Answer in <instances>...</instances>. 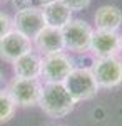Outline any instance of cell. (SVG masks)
Here are the masks:
<instances>
[{"instance_id": "1", "label": "cell", "mask_w": 122, "mask_h": 126, "mask_svg": "<svg viewBox=\"0 0 122 126\" xmlns=\"http://www.w3.org/2000/svg\"><path fill=\"white\" fill-rule=\"evenodd\" d=\"M38 106L50 118H64L70 114L75 103L62 82H45L42 86Z\"/></svg>"}, {"instance_id": "2", "label": "cell", "mask_w": 122, "mask_h": 126, "mask_svg": "<svg viewBox=\"0 0 122 126\" xmlns=\"http://www.w3.org/2000/svg\"><path fill=\"white\" fill-rule=\"evenodd\" d=\"M62 84L70 94V97L74 99V103H80L94 97L100 89L99 84L95 82L92 71L87 67H74Z\"/></svg>"}, {"instance_id": "3", "label": "cell", "mask_w": 122, "mask_h": 126, "mask_svg": "<svg viewBox=\"0 0 122 126\" xmlns=\"http://www.w3.org/2000/svg\"><path fill=\"white\" fill-rule=\"evenodd\" d=\"M94 29L80 19H72L65 27L62 29V37H64V46L70 52H89L90 50V40H92Z\"/></svg>"}, {"instance_id": "4", "label": "cell", "mask_w": 122, "mask_h": 126, "mask_svg": "<svg viewBox=\"0 0 122 126\" xmlns=\"http://www.w3.org/2000/svg\"><path fill=\"white\" fill-rule=\"evenodd\" d=\"M92 74L99 87L112 89L122 84V59L121 57H107L95 59L92 64Z\"/></svg>"}, {"instance_id": "5", "label": "cell", "mask_w": 122, "mask_h": 126, "mask_svg": "<svg viewBox=\"0 0 122 126\" xmlns=\"http://www.w3.org/2000/svg\"><path fill=\"white\" fill-rule=\"evenodd\" d=\"M9 94L13 99L15 106L20 108H30L38 104L42 84L38 79H22L13 78L9 84Z\"/></svg>"}, {"instance_id": "6", "label": "cell", "mask_w": 122, "mask_h": 126, "mask_svg": "<svg viewBox=\"0 0 122 126\" xmlns=\"http://www.w3.org/2000/svg\"><path fill=\"white\" fill-rule=\"evenodd\" d=\"M74 62L65 52L49 54L42 57V71L40 76L45 82H64L65 78L72 72Z\"/></svg>"}, {"instance_id": "7", "label": "cell", "mask_w": 122, "mask_h": 126, "mask_svg": "<svg viewBox=\"0 0 122 126\" xmlns=\"http://www.w3.org/2000/svg\"><path fill=\"white\" fill-rule=\"evenodd\" d=\"M30 50H34V42L17 30H12L0 39V59L5 62H15Z\"/></svg>"}, {"instance_id": "8", "label": "cell", "mask_w": 122, "mask_h": 126, "mask_svg": "<svg viewBox=\"0 0 122 126\" xmlns=\"http://www.w3.org/2000/svg\"><path fill=\"white\" fill-rule=\"evenodd\" d=\"M90 52L95 59L117 57L121 54V35L109 30H94L90 40Z\"/></svg>"}, {"instance_id": "9", "label": "cell", "mask_w": 122, "mask_h": 126, "mask_svg": "<svg viewBox=\"0 0 122 126\" xmlns=\"http://www.w3.org/2000/svg\"><path fill=\"white\" fill-rule=\"evenodd\" d=\"M12 22H13V30L24 34L30 40L45 27L42 12L37 7H25V9L19 10L15 14V17L12 19Z\"/></svg>"}, {"instance_id": "10", "label": "cell", "mask_w": 122, "mask_h": 126, "mask_svg": "<svg viewBox=\"0 0 122 126\" xmlns=\"http://www.w3.org/2000/svg\"><path fill=\"white\" fill-rule=\"evenodd\" d=\"M40 12L44 17V24L47 27L62 30L72 20V10L65 3H62L60 0H49L47 3L42 5Z\"/></svg>"}, {"instance_id": "11", "label": "cell", "mask_w": 122, "mask_h": 126, "mask_svg": "<svg viewBox=\"0 0 122 126\" xmlns=\"http://www.w3.org/2000/svg\"><path fill=\"white\" fill-rule=\"evenodd\" d=\"M32 42L45 56H49V54H57V52H64L65 50L62 30L54 29V27H47V25L32 39Z\"/></svg>"}, {"instance_id": "12", "label": "cell", "mask_w": 122, "mask_h": 126, "mask_svg": "<svg viewBox=\"0 0 122 126\" xmlns=\"http://www.w3.org/2000/svg\"><path fill=\"white\" fill-rule=\"evenodd\" d=\"M13 64V74L15 78L22 79H38L40 78V71H42V57L37 52L30 50L27 54H24L19 57Z\"/></svg>"}, {"instance_id": "13", "label": "cell", "mask_w": 122, "mask_h": 126, "mask_svg": "<svg viewBox=\"0 0 122 126\" xmlns=\"http://www.w3.org/2000/svg\"><path fill=\"white\" fill-rule=\"evenodd\" d=\"M94 20L97 30L117 32L122 25V12L115 5H102V7L97 9Z\"/></svg>"}, {"instance_id": "14", "label": "cell", "mask_w": 122, "mask_h": 126, "mask_svg": "<svg viewBox=\"0 0 122 126\" xmlns=\"http://www.w3.org/2000/svg\"><path fill=\"white\" fill-rule=\"evenodd\" d=\"M15 108L17 106L13 103V99L10 97L9 91L0 87V125L2 123H7V121H10L13 118Z\"/></svg>"}, {"instance_id": "15", "label": "cell", "mask_w": 122, "mask_h": 126, "mask_svg": "<svg viewBox=\"0 0 122 126\" xmlns=\"http://www.w3.org/2000/svg\"><path fill=\"white\" fill-rule=\"evenodd\" d=\"M12 30H13V22H12V19H10L9 15H5V14L0 12V39L5 37Z\"/></svg>"}, {"instance_id": "16", "label": "cell", "mask_w": 122, "mask_h": 126, "mask_svg": "<svg viewBox=\"0 0 122 126\" xmlns=\"http://www.w3.org/2000/svg\"><path fill=\"white\" fill-rule=\"evenodd\" d=\"M60 2L65 3L72 12H80L90 5V0H60Z\"/></svg>"}, {"instance_id": "17", "label": "cell", "mask_w": 122, "mask_h": 126, "mask_svg": "<svg viewBox=\"0 0 122 126\" xmlns=\"http://www.w3.org/2000/svg\"><path fill=\"white\" fill-rule=\"evenodd\" d=\"M3 81V74H2V71H0V82Z\"/></svg>"}, {"instance_id": "18", "label": "cell", "mask_w": 122, "mask_h": 126, "mask_svg": "<svg viewBox=\"0 0 122 126\" xmlns=\"http://www.w3.org/2000/svg\"><path fill=\"white\" fill-rule=\"evenodd\" d=\"M121 52H122V35H121Z\"/></svg>"}]
</instances>
